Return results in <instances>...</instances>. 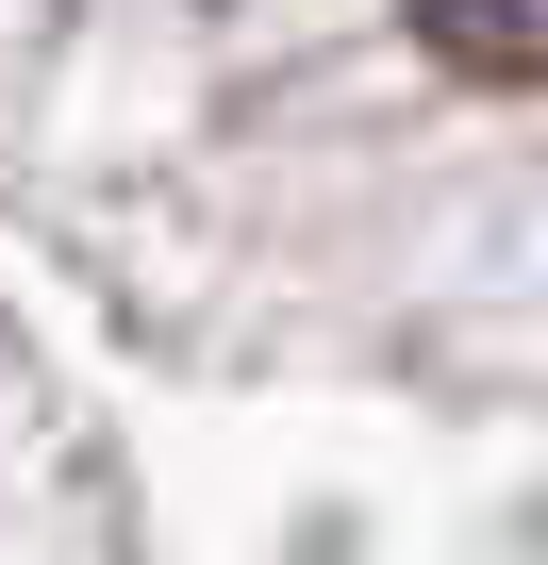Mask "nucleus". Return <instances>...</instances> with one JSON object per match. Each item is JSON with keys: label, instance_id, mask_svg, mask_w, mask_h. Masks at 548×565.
<instances>
[{"label": "nucleus", "instance_id": "nucleus-1", "mask_svg": "<svg viewBox=\"0 0 548 565\" xmlns=\"http://www.w3.org/2000/svg\"><path fill=\"white\" fill-rule=\"evenodd\" d=\"M399 18H416L432 67H465V84H548V0H399Z\"/></svg>", "mask_w": 548, "mask_h": 565}]
</instances>
